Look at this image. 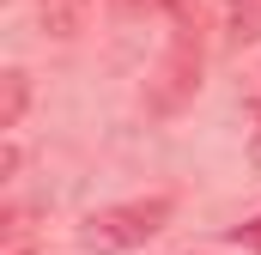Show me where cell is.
<instances>
[{"mask_svg": "<svg viewBox=\"0 0 261 255\" xmlns=\"http://www.w3.org/2000/svg\"><path fill=\"white\" fill-rule=\"evenodd\" d=\"M164 219H170V200H164V194H158V200H128V207H103V213L85 219V249H97V255L134 249V243H146L152 231H164Z\"/></svg>", "mask_w": 261, "mask_h": 255, "instance_id": "cell-1", "label": "cell"}, {"mask_svg": "<svg viewBox=\"0 0 261 255\" xmlns=\"http://www.w3.org/2000/svg\"><path fill=\"white\" fill-rule=\"evenodd\" d=\"M249 158H255V164H261V128H255V146H249Z\"/></svg>", "mask_w": 261, "mask_h": 255, "instance_id": "cell-5", "label": "cell"}, {"mask_svg": "<svg viewBox=\"0 0 261 255\" xmlns=\"http://www.w3.org/2000/svg\"><path fill=\"white\" fill-rule=\"evenodd\" d=\"M243 237H249V243H255V249H261V225H249V231H243Z\"/></svg>", "mask_w": 261, "mask_h": 255, "instance_id": "cell-4", "label": "cell"}, {"mask_svg": "<svg viewBox=\"0 0 261 255\" xmlns=\"http://www.w3.org/2000/svg\"><path fill=\"white\" fill-rule=\"evenodd\" d=\"M79 18H85V0H43V24H49L55 37H73Z\"/></svg>", "mask_w": 261, "mask_h": 255, "instance_id": "cell-2", "label": "cell"}, {"mask_svg": "<svg viewBox=\"0 0 261 255\" xmlns=\"http://www.w3.org/2000/svg\"><path fill=\"white\" fill-rule=\"evenodd\" d=\"M18 104H24V73H6V122L18 116Z\"/></svg>", "mask_w": 261, "mask_h": 255, "instance_id": "cell-3", "label": "cell"}]
</instances>
